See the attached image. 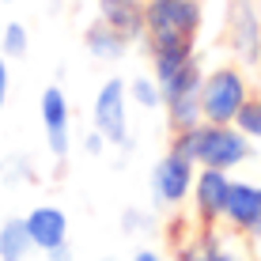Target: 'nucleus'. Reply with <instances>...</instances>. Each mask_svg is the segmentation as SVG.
I'll list each match as a JSON object with an SVG mask.
<instances>
[{"mask_svg": "<svg viewBox=\"0 0 261 261\" xmlns=\"http://www.w3.org/2000/svg\"><path fill=\"white\" fill-rule=\"evenodd\" d=\"M148 34H151V49H155V72L159 84L174 80L178 72L190 65V49H193V34L201 23L193 0H151L148 4Z\"/></svg>", "mask_w": 261, "mask_h": 261, "instance_id": "f257e3e1", "label": "nucleus"}, {"mask_svg": "<svg viewBox=\"0 0 261 261\" xmlns=\"http://www.w3.org/2000/svg\"><path fill=\"white\" fill-rule=\"evenodd\" d=\"M174 155L201 159V163L220 170V167H231L239 159H246V140L231 129H220V125H212V129H186L174 144Z\"/></svg>", "mask_w": 261, "mask_h": 261, "instance_id": "f03ea898", "label": "nucleus"}, {"mask_svg": "<svg viewBox=\"0 0 261 261\" xmlns=\"http://www.w3.org/2000/svg\"><path fill=\"white\" fill-rule=\"evenodd\" d=\"M201 110L208 114L216 125L231 121L242 110V80L235 76V72H227V68L212 72L208 84L201 87Z\"/></svg>", "mask_w": 261, "mask_h": 261, "instance_id": "7ed1b4c3", "label": "nucleus"}, {"mask_svg": "<svg viewBox=\"0 0 261 261\" xmlns=\"http://www.w3.org/2000/svg\"><path fill=\"white\" fill-rule=\"evenodd\" d=\"M95 129L106 140H125V84L106 80L95 98Z\"/></svg>", "mask_w": 261, "mask_h": 261, "instance_id": "20e7f679", "label": "nucleus"}, {"mask_svg": "<svg viewBox=\"0 0 261 261\" xmlns=\"http://www.w3.org/2000/svg\"><path fill=\"white\" fill-rule=\"evenodd\" d=\"M42 121H46V137H49V151L57 159L68 155V106L61 87H46L42 91Z\"/></svg>", "mask_w": 261, "mask_h": 261, "instance_id": "39448f33", "label": "nucleus"}, {"mask_svg": "<svg viewBox=\"0 0 261 261\" xmlns=\"http://www.w3.org/2000/svg\"><path fill=\"white\" fill-rule=\"evenodd\" d=\"M65 212L61 208H34L27 216V231H31V242H38V246L46 250H61L65 246Z\"/></svg>", "mask_w": 261, "mask_h": 261, "instance_id": "423d86ee", "label": "nucleus"}, {"mask_svg": "<svg viewBox=\"0 0 261 261\" xmlns=\"http://www.w3.org/2000/svg\"><path fill=\"white\" fill-rule=\"evenodd\" d=\"M155 186H159V197H167V201H182L186 190H190V159L182 155H170L159 163L155 170Z\"/></svg>", "mask_w": 261, "mask_h": 261, "instance_id": "0eeeda50", "label": "nucleus"}, {"mask_svg": "<svg viewBox=\"0 0 261 261\" xmlns=\"http://www.w3.org/2000/svg\"><path fill=\"white\" fill-rule=\"evenodd\" d=\"M227 216L235 223H242V227H257L261 223V190H254V186H231Z\"/></svg>", "mask_w": 261, "mask_h": 261, "instance_id": "6e6552de", "label": "nucleus"}, {"mask_svg": "<svg viewBox=\"0 0 261 261\" xmlns=\"http://www.w3.org/2000/svg\"><path fill=\"white\" fill-rule=\"evenodd\" d=\"M227 193H231V182L216 167H208L201 174V182H197V201H201V212L208 216V220H212L216 212L227 208Z\"/></svg>", "mask_w": 261, "mask_h": 261, "instance_id": "1a4fd4ad", "label": "nucleus"}, {"mask_svg": "<svg viewBox=\"0 0 261 261\" xmlns=\"http://www.w3.org/2000/svg\"><path fill=\"white\" fill-rule=\"evenodd\" d=\"M102 4V19L110 27H118L125 38H137L140 27H144V12L137 0H98Z\"/></svg>", "mask_w": 261, "mask_h": 261, "instance_id": "9d476101", "label": "nucleus"}, {"mask_svg": "<svg viewBox=\"0 0 261 261\" xmlns=\"http://www.w3.org/2000/svg\"><path fill=\"white\" fill-rule=\"evenodd\" d=\"M235 46H239L242 57H250V61L257 57V23H254V15H250V8L242 0L235 4Z\"/></svg>", "mask_w": 261, "mask_h": 261, "instance_id": "9b49d317", "label": "nucleus"}, {"mask_svg": "<svg viewBox=\"0 0 261 261\" xmlns=\"http://www.w3.org/2000/svg\"><path fill=\"white\" fill-rule=\"evenodd\" d=\"M87 46H91L98 57H118V53L125 49V34L102 19V23H95L91 31H87Z\"/></svg>", "mask_w": 261, "mask_h": 261, "instance_id": "f8f14e48", "label": "nucleus"}, {"mask_svg": "<svg viewBox=\"0 0 261 261\" xmlns=\"http://www.w3.org/2000/svg\"><path fill=\"white\" fill-rule=\"evenodd\" d=\"M27 239H31V231H27V220L4 223V231H0V257H4V261H23V254H27Z\"/></svg>", "mask_w": 261, "mask_h": 261, "instance_id": "ddd939ff", "label": "nucleus"}, {"mask_svg": "<svg viewBox=\"0 0 261 261\" xmlns=\"http://www.w3.org/2000/svg\"><path fill=\"white\" fill-rule=\"evenodd\" d=\"M4 49L12 53V57H19V53L27 49V31H23L19 23H12V27H8V34H4Z\"/></svg>", "mask_w": 261, "mask_h": 261, "instance_id": "4468645a", "label": "nucleus"}, {"mask_svg": "<svg viewBox=\"0 0 261 261\" xmlns=\"http://www.w3.org/2000/svg\"><path fill=\"white\" fill-rule=\"evenodd\" d=\"M239 118V125L246 133H254V137H261V106H242V110L235 114Z\"/></svg>", "mask_w": 261, "mask_h": 261, "instance_id": "2eb2a0df", "label": "nucleus"}, {"mask_svg": "<svg viewBox=\"0 0 261 261\" xmlns=\"http://www.w3.org/2000/svg\"><path fill=\"white\" fill-rule=\"evenodd\" d=\"M133 91H137V102H140V106H159V91L148 84V80H137V84H133Z\"/></svg>", "mask_w": 261, "mask_h": 261, "instance_id": "dca6fc26", "label": "nucleus"}, {"mask_svg": "<svg viewBox=\"0 0 261 261\" xmlns=\"http://www.w3.org/2000/svg\"><path fill=\"white\" fill-rule=\"evenodd\" d=\"M4 95H8V65L0 57V106H4Z\"/></svg>", "mask_w": 261, "mask_h": 261, "instance_id": "f3484780", "label": "nucleus"}, {"mask_svg": "<svg viewBox=\"0 0 261 261\" xmlns=\"http://www.w3.org/2000/svg\"><path fill=\"white\" fill-rule=\"evenodd\" d=\"M137 261H159V257H155V254H140Z\"/></svg>", "mask_w": 261, "mask_h": 261, "instance_id": "a211bd4d", "label": "nucleus"}, {"mask_svg": "<svg viewBox=\"0 0 261 261\" xmlns=\"http://www.w3.org/2000/svg\"><path fill=\"white\" fill-rule=\"evenodd\" d=\"M204 261H231V257H223V254H212V257H204Z\"/></svg>", "mask_w": 261, "mask_h": 261, "instance_id": "6ab92c4d", "label": "nucleus"}]
</instances>
